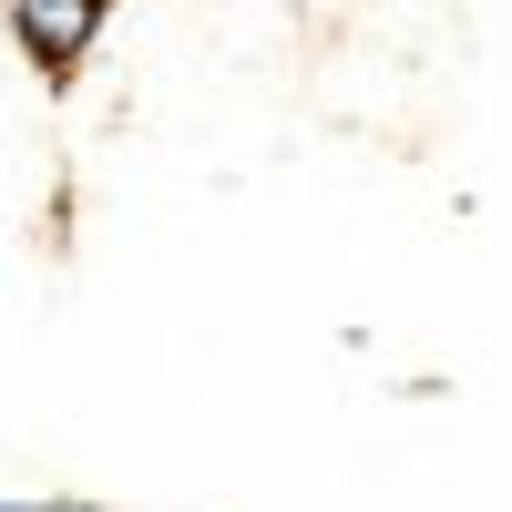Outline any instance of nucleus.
I'll list each match as a JSON object with an SVG mask.
<instances>
[{"instance_id": "f257e3e1", "label": "nucleus", "mask_w": 512, "mask_h": 512, "mask_svg": "<svg viewBox=\"0 0 512 512\" xmlns=\"http://www.w3.org/2000/svg\"><path fill=\"white\" fill-rule=\"evenodd\" d=\"M103 11L113 0H11V41L41 62V82H72L103 41Z\"/></svg>"}]
</instances>
